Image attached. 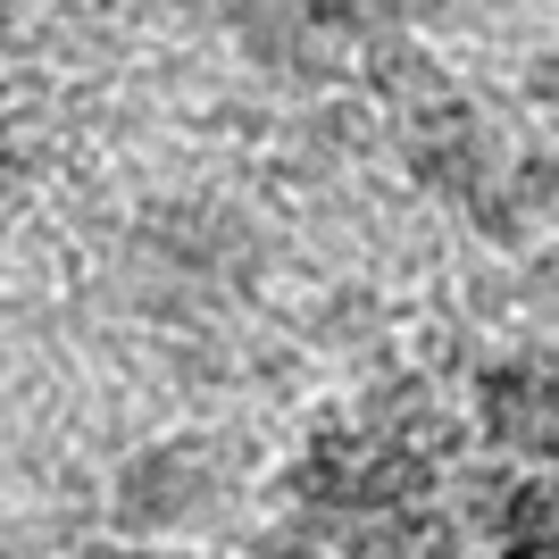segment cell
Returning <instances> with one entry per match:
<instances>
[{
	"instance_id": "cell-1",
	"label": "cell",
	"mask_w": 559,
	"mask_h": 559,
	"mask_svg": "<svg viewBox=\"0 0 559 559\" xmlns=\"http://www.w3.org/2000/svg\"><path fill=\"white\" fill-rule=\"evenodd\" d=\"M192 501H201V467H192V451H142V460L117 476V518L142 526V535L176 526Z\"/></svg>"
}]
</instances>
